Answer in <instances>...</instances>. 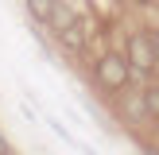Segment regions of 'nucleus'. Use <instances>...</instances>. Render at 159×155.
<instances>
[{"label": "nucleus", "mask_w": 159, "mask_h": 155, "mask_svg": "<svg viewBox=\"0 0 159 155\" xmlns=\"http://www.w3.org/2000/svg\"><path fill=\"white\" fill-rule=\"evenodd\" d=\"M93 74H97V85H101V89H109V93H120L124 85L132 82L128 58H124V54H116V51H105V54H101L97 66H93Z\"/></svg>", "instance_id": "1"}, {"label": "nucleus", "mask_w": 159, "mask_h": 155, "mask_svg": "<svg viewBox=\"0 0 159 155\" xmlns=\"http://www.w3.org/2000/svg\"><path fill=\"white\" fill-rule=\"evenodd\" d=\"M144 155H159V147H148V151H144Z\"/></svg>", "instance_id": "8"}, {"label": "nucleus", "mask_w": 159, "mask_h": 155, "mask_svg": "<svg viewBox=\"0 0 159 155\" xmlns=\"http://www.w3.org/2000/svg\"><path fill=\"white\" fill-rule=\"evenodd\" d=\"M58 39H62V46H66V51H85V39H89V23L74 20L70 27H62V31H58Z\"/></svg>", "instance_id": "3"}, {"label": "nucleus", "mask_w": 159, "mask_h": 155, "mask_svg": "<svg viewBox=\"0 0 159 155\" xmlns=\"http://www.w3.org/2000/svg\"><path fill=\"white\" fill-rule=\"evenodd\" d=\"M27 4V16L35 23H43V27H51V20H54V8H58V0H23Z\"/></svg>", "instance_id": "4"}, {"label": "nucleus", "mask_w": 159, "mask_h": 155, "mask_svg": "<svg viewBox=\"0 0 159 155\" xmlns=\"http://www.w3.org/2000/svg\"><path fill=\"white\" fill-rule=\"evenodd\" d=\"M124 58H128L132 74H140V78H148V74L159 66V62H155V51H152V39H148V35H140V31H136V35H128Z\"/></svg>", "instance_id": "2"}, {"label": "nucleus", "mask_w": 159, "mask_h": 155, "mask_svg": "<svg viewBox=\"0 0 159 155\" xmlns=\"http://www.w3.org/2000/svg\"><path fill=\"white\" fill-rule=\"evenodd\" d=\"M128 4H152V0H128Z\"/></svg>", "instance_id": "9"}, {"label": "nucleus", "mask_w": 159, "mask_h": 155, "mask_svg": "<svg viewBox=\"0 0 159 155\" xmlns=\"http://www.w3.org/2000/svg\"><path fill=\"white\" fill-rule=\"evenodd\" d=\"M0 155H12V147H8V140L0 136Z\"/></svg>", "instance_id": "7"}, {"label": "nucleus", "mask_w": 159, "mask_h": 155, "mask_svg": "<svg viewBox=\"0 0 159 155\" xmlns=\"http://www.w3.org/2000/svg\"><path fill=\"white\" fill-rule=\"evenodd\" d=\"M148 39H152V51H155V62H159V31H148Z\"/></svg>", "instance_id": "6"}, {"label": "nucleus", "mask_w": 159, "mask_h": 155, "mask_svg": "<svg viewBox=\"0 0 159 155\" xmlns=\"http://www.w3.org/2000/svg\"><path fill=\"white\" fill-rule=\"evenodd\" d=\"M140 97H144V113L159 120V85H144V93H140Z\"/></svg>", "instance_id": "5"}]
</instances>
